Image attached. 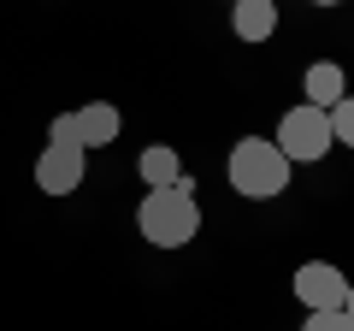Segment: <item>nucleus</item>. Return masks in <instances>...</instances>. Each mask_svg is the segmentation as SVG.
<instances>
[{"label": "nucleus", "mask_w": 354, "mask_h": 331, "mask_svg": "<svg viewBox=\"0 0 354 331\" xmlns=\"http://www.w3.org/2000/svg\"><path fill=\"white\" fill-rule=\"evenodd\" d=\"M330 142H342V148H354V95H342L337 107H330Z\"/></svg>", "instance_id": "nucleus-10"}, {"label": "nucleus", "mask_w": 354, "mask_h": 331, "mask_svg": "<svg viewBox=\"0 0 354 331\" xmlns=\"http://www.w3.org/2000/svg\"><path fill=\"white\" fill-rule=\"evenodd\" d=\"M118 130H124V113H118L113 101H88V107H77V142H83V148H106Z\"/></svg>", "instance_id": "nucleus-8"}, {"label": "nucleus", "mask_w": 354, "mask_h": 331, "mask_svg": "<svg viewBox=\"0 0 354 331\" xmlns=\"http://www.w3.org/2000/svg\"><path fill=\"white\" fill-rule=\"evenodd\" d=\"M230 30L242 42H272L278 36V0H230Z\"/></svg>", "instance_id": "nucleus-7"}, {"label": "nucleus", "mask_w": 354, "mask_h": 331, "mask_svg": "<svg viewBox=\"0 0 354 331\" xmlns=\"http://www.w3.org/2000/svg\"><path fill=\"white\" fill-rule=\"evenodd\" d=\"M225 178H230V190H236L242 202H272V195L290 184V160L278 154V142L242 136L236 148H230V160H225Z\"/></svg>", "instance_id": "nucleus-2"}, {"label": "nucleus", "mask_w": 354, "mask_h": 331, "mask_svg": "<svg viewBox=\"0 0 354 331\" xmlns=\"http://www.w3.org/2000/svg\"><path fill=\"white\" fill-rule=\"evenodd\" d=\"M83 172H88V148H59V142H48V148L36 154V190L41 195H77L83 190Z\"/></svg>", "instance_id": "nucleus-4"}, {"label": "nucleus", "mask_w": 354, "mask_h": 331, "mask_svg": "<svg viewBox=\"0 0 354 331\" xmlns=\"http://www.w3.org/2000/svg\"><path fill=\"white\" fill-rule=\"evenodd\" d=\"M48 142H59V148H83V142H77V113H59L48 125Z\"/></svg>", "instance_id": "nucleus-12"}, {"label": "nucleus", "mask_w": 354, "mask_h": 331, "mask_svg": "<svg viewBox=\"0 0 354 331\" xmlns=\"http://www.w3.org/2000/svg\"><path fill=\"white\" fill-rule=\"evenodd\" d=\"M301 95H307V107L330 113V107L348 95V77H342V65H337V60H313V65H307V77H301Z\"/></svg>", "instance_id": "nucleus-6"}, {"label": "nucleus", "mask_w": 354, "mask_h": 331, "mask_svg": "<svg viewBox=\"0 0 354 331\" xmlns=\"http://www.w3.org/2000/svg\"><path fill=\"white\" fill-rule=\"evenodd\" d=\"M342 314L354 319V278H348V296H342Z\"/></svg>", "instance_id": "nucleus-13"}, {"label": "nucleus", "mask_w": 354, "mask_h": 331, "mask_svg": "<svg viewBox=\"0 0 354 331\" xmlns=\"http://www.w3.org/2000/svg\"><path fill=\"white\" fill-rule=\"evenodd\" d=\"M313 6H337V0H313Z\"/></svg>", "instance_id": "nucleus-14"}, {"label": "nucleus", "mask_w": 354, "mask_h": 331, "mask_svg": "<svg viewBox=\"0 0 354 331\" xmlns=\"http://www.w3.org/2000/svg\"><path fill=\"white\" fill-rule=\"evenodd\" d=\"M136 172H142V184H148V190H171V184L183 178V160H177V148H165V142H153V148H142Z\"/></svg>", "instance_id": "nucleus-9"}, {"label": "nucleus", "mask_w": 354, "mask_h": 331, "mask_svg": "<svg viewBox=\"0 0 354 331\" xmlns=\"http://www.w3.org/2000/svg\"><path fill=\"white\" fill-rule=\"evenodd\" d=\"M136 231L153 249H183V242L201 231V207H195V184L177 178L171 190H148L136 207Z\"/></svg>", "instance_id": "nucleus-1"}, {"label": "nucleus", "mask_w": 354, "mask_h": 331, "mask_svg": "<svg viewBox=\"0 0 354 331\" xmlns=\"http://www.w3.org/2000/svg\"><path fill=\"white\" fill-rule=\"evenodd\" d=\"M301 331H354V319L342 314V307H319V314H307Z\"/></svg>", "instance_id": "nucleus-11"}, {"label": "nucleus", "mask_w": 354, "mask_h": 331, "mask_svg": "<svg viewBox=\"0 0 354 331\" xmlns=\"http://www.w3.org/2000/svg\"><path fill=\"white\" fill-rule=\"evenodd\" d=\"M272 142H278V154L290 166H313V160H325V154L337 148V142H330V118L319 113V107H307V101L278 118V136Z\"/></svg>", "instance_id": "nucleus-3"}, {"label": "nucleus", "mask_w": 354, "mask_h": 331, "mask_svg": "<svg viewBox=\"0 0 354 331\" xmlns=\"http://www.w3.org/2000/svg\"><path fill=\"white\" fill-rule=\"evenodd\" d=\"M290 284H295V302H307V314L342 307V296H348V278H342V267H330V260H301Z\"/></svg>", "instance_id": "nucleus-5"}]
</instances>
